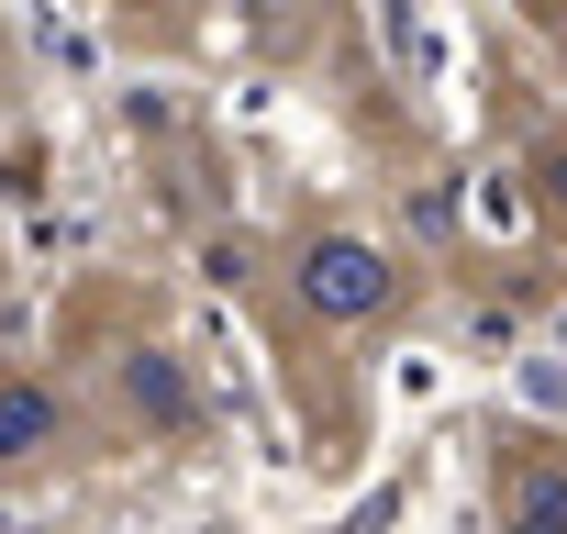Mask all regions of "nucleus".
I'll list each match as a JSON object with an SVG mask.
<instances>
[{"label":"nucleus","mask_w":567,"mask_h":534,"mask_svg":"<svg viewBox=\"0 0 567 534\" xmlns=\"http://www.w3.org/2000/svg\"><path fill=\"white\" fill-rule=\"evenodd\" d=\"M301 301H312V312H334V324L379 312V301H390V267H379V245H357V234H323V245L301 256Z\"/></svg>","instance_id":"1"},{"label":"nucleus","mask_w":567,"mask_h":534,"mask_svg":"<svg viewBox=\"0 0 567 534\" xmlns=\"http://www.w3.org/2000/svg\"><path fill=\"white\" fill-rule=\"evenodd\" d=\"M556 201H567V167H556Z\"/></svg>","instance_id":"4"},{"label":"nucleus","mask_w":567,"mask_h":534,"mask_svg":"<svg viewBox=\"0 0 567 534\" xmlns=\"http://www.w3.org/2000/svg\"><path fill=\"white\" fill-rule=\"evenodd\" d=\"M45 434H56V390H23L12 379V390H0V456H34Z\"/></svg>","instance_id":"2"},{"label":"nucleus","mask_w":567,"mask_h":534,"mask_svg":"<svg viewBox=\"0 0 567 534\" xmlns=\"http://www.w3.org/2000/svg\"><path fill=\"white\" fill-rule=\"evenodd\" d=\"M512 523H523V534H567V479H545V468H534V479L512 490Z\"/></svg>","instance_id":"3"}]
</instances>
